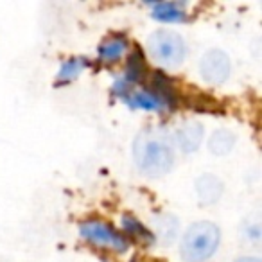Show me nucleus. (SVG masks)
Returning <instances> with one entry per match:
<instances>
[{"label": "nucleus", "instance_id": "obj_1", "mask_svg": "<svg viewBox=\"0 0 262 262\" xmlns=\"http://www.w3.org/2000/svg\"><path fill=\"white\" fill-rule=\"evenodd\" d=\"M131 155L135 167L147 178L169 174L176 164V147L172 133L164 126H147L137 133Z\"/></svg>", "mask_w": 262, "mask_h": 262}, {"label": "nucleus", "instance_id": "obj_2", "mask_svg": "<svg viewBox=\"0 0 262 262\" xmlns=\"http://www.w3.org/2000/svg\"><path fill=\"white\" fill-rule=\"evenodd\" d=\"M221 244V228L212 221H194L187 226L180 241V258L183 262H207Z\"/></svg>", "mask_w": 262, "mask_h": 262}, {"label": "nucleus", "instance_id": "obj_3", "mask_svg": "<svg viewBox=\"0 0 262 262\" xmlns=\"http://www.w3.org/2000/svg\"><path fill=\"white\" fill-rule=\"evenodd\" d=\"M146 49L149 58L162 69H178L187 58V43L172 29H157L147 36Z\"/></svg>", "mask_w": 262, "mask_h": 262}, {"label": "nucleus", "instance_id": "obj_4", "mask_svg": "<svg viewBox=\"0 0 262 262\" xmlns=\"http://www.w3.org/2000/svg\"><path fill=\"white\" fill-rule=\"evenodd\" d=\"M79 235L92 246L117 251V253H126L131 246V243L124 237V233L117 226L97 217L84 219L79 225Z\"/></svg>", "mask_w": 262, "mask_h": 262}, {"label": "nucleus", "instance_id": "obj_5", "mask_svg": "<svg viewBox=\"0 0 262 262\" xmlns=\"http://www.w3.org/2000/svg\"><path fill=\"white\" fill-rule=\"evenodd\" d=\"M232 74V59L221 49H208L200 59V76L210 86H221Z\"/></svg>", "mask_w": 262, "mask_h": 262}, {"label": "nucleus", "instance_id": "obj_6", "mask_svg": "<svg viewBox=\"0 0 262 262\" xmlns=\"http://www.w3.org/2000/svg\"><path fill=\"white\" fill-rule=\"evenodd\" d=\"M124 104H127L133 110H142V112H155V113H164L172 112V106L158 94L157 90L144 84V86H131L129 94L124 99Z\"/></svg>", "mask_w": 262, "mask_h": 262}, {"label": "nucleus", "instance_id": "obj_7", "mask_svg": "<svg viewBox=\"0 0 262 262\" xmlns=\"http://www.w3.org/2000/svg\"><path fill=\"white\" fill-rule=\"evenodd\" d=\"M205 139V126L196 119L183 120L176 131L172 133V142L174 147H178L182 153H194L200 149Z\"/></svg>", "mask_w": 262, "mask_h": 262}, {"label": "nucleus", "instance_id": "obj_8", "mask_svg": "<svg viewBox=\"0 0 262 262\" xmlns=\"http://www.w3.org/2000/svg\"><path fill=\"white\" fill-rule=\"evenodd\" d=\"M151 232L164 246H171L180 235V219L174 214L160 212L151 217Z\"/></svg>", "mask_w": 262, "mask_h": 262}, {"label": "nucleus", "instance_id": "obj_9", "mask_svg": "<svg viewBox=\"0 0 262 262\" xmlns=\"http://www.w3.org/2000/svg\"><path fill=\"white\" fill-rule=\"evenodd\" d=\"M127 51H129V40H127L126 34H110L99 43L97 59L101 63H106V65H112V63L120 61L127 54Z\"/></svg>", "mask_w": 262, "mask_h": 262}, {"label": "nucleus", "instance_id": "obj_10", "mask_svg": "<svg viewBox=\"0 0 262 262\" xmlns=\"http://www.w3.org/2000/svg\"><path fill=\"white\" fill-rule=\"evenodd\" d=\"M120 232L124 233V237H126L129 243L135 241V243L144 244V246H153V244H157V239H155L149 226H146L133 214H122V217H120Z\"/></svg>", "mask_w": 262, "mask_h": 262}, {"label": "nucleus", "instance_id": "obj_11", "mask_svg": "<svg viewBox=\"0 0 262 262\" xmlns=\"http://www.w3.org/2000/svg\"><path fill=\"white\" fill-rule=\"evenodd\" d=\"M147 74H149V67L146 61V54L142 52V49L135 47L127 54L126 67L120 76L133 86H142V83L147 79Z\"/></svg>", "mask_w": 262, "mask_h": 262}, {"label": "nucleus", "instance_id": "obj_12", "mask_svg": "<svg viewBox=\"0 0 262 262\" xmlns=\"http://www.w3.org/2000/svg\"><path fill=\"white\" fill-rule=\"evenodd\" d=\"M223 190H225L223 180L215 174L205 172V174H201L200 178L196 180V194L201 205L217 203L223 196Z\"/></svg>", "mask_w": 262, "mask_h": 262}, {"label": "nucleus", "instance_id": "obj_13", "mask_svg": "<svg viewBox=\"0 0 262 262\" xmlns=\"http://www.w3.org/2000/svg\"><path fill=\"white\" fill-rule=\"evenodd\" d=\"M151 8V16L158 22H165V24H180L185 22L189 13V6L187 2H155L149 4Z\"/></svg>", "mask_w": 262, "mask_h": 262}, {"label": "nucleus", "instance_id": "obj_14", "mask_svg": "<svg viewBox=\"0 0 262 262\" xmlns=\"http://www.w3.org/2000/svg\"><path fill=\"white\" fill-rule=\"evenodd\" d=\"M237 135L228 127H217V129L208 137L207 147L214 157H226L230 151L235 147Z\"/></svg>", "mask_w": 262, "mask_h": 262}, {"label": "nucleus", "instance_id": "obj_15", "mask_svg": "<svg viewBox=\"0 0 262 262\" xmlns=\"http://www.w3.org/2000/svg\"><path fill=\"white\" fill-rule=\"evenodd\" d=\"M90 65H92L90 59L84 58V56H70V58H67L65 61L59 65L58 74H56V81H58L59 84L72 83V81L77 79Z\"/></svg>", "mask_w": 262, "mask_h": 262}, {"label": "nucleus", "instance_id": "obj_16", "mask_svg": "<svg viewBox=\"0 0 262 262\" xmlns=\"http://www.w3.org/2000/svg\"><path fill=\"white\" fill-rule=\"evenodd\" d=\"M243 237L257 246V244L260 243V223H258L257 219H255L253 223H248V226L243 228Z\"/></svg>", "mask_w": 262, "mask_h": 262}, {"label": "nucleus", "instance_id": "obj_17", "mask_svg": "<svg viewBox=\"0 0 262 262\" xmlns=\"http://www.w3.org/2000/svg\"><path fill=\"white\" fill-rule=\"evenodd\" d=\"M235 262H262L260 257H257V255H244V257H239Z\"/></svg>", "mask_w": 262, "mask_h": 262}, {"label": "nucleus", "instance_id": "obj_18", "mask_svg": "<svg viewBox=\"0 0 262 262\" xmlns=\"http://www.w3.org/2000/svg\"><path fill=\"white\" fill-rule=\"evenodd\" d=\"M129 262H139V260H135V258H133V260H129Z\"/></svg>", "mask_w": 262, "mask_h": 262}]
</instances>
